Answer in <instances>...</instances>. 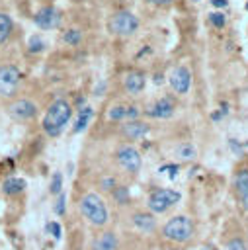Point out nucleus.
I'll return each mask as SVG.
<instances>
[{
  "mask_svg": "<svg viewBox=\"0 0 248 250\" xmlns=\"http://www.w3.org/2000/svg\"><path fill=\"white\" fill-rule=\"evenodd\" d=\"M72 115V107L66 100L59 98L55 100L47 111H45V117H43V131L49 135V137H59L62 133V129L66 127L68 119Z\"/></svg>",
  "mask_w": 248,
  "mask_h": 250,
  "instance_id": "f257e3e1",
  "label": "nucleus"
},
{
  "mask_svg": "<svg viewBox=\"0 0 248 250\" xmlns=\"http://www.w3.org/2000/svg\"><path fill=\"white\" fill-rule=\"evenodd\" d=\"M78 209H80L82 217L94 227H103L109 219V213H107V207H105L103 199L94 191H88L80 197Z\"/></svg>",
  "mask_w": 248,
  "mask_h": 250,
  "instance_id": "f03ea898",
  "label": "nucleus"
},
{
  "mask_svg": "<svg viewBox=\"0 0 248 250\" xmlns=\"http://www.w3.org/2000/svg\"><path fill=\"white\" fill-rule=\"evenodd\" d=\"M164 236L168 240H174V242H187L193 234V225L191 221L186 217V215H178V217H172L164 229H162Z\"/></svg>",
  "mask_w": 248,
  "mask_h": 250,
  "instance_id": "7ed1b4c3",
  "label": "nucleus"
},
{
  "mask_svg": "<svg viewBox=\"0 0 248 250\" xmlns=\"http://www.w3.org/2000/svg\"><path fill=\"white\" fill-rule=\"evenodd\" d=\"M137 27H139L137 16L131 14V12H127V10H121V12L113 14L111 20H109V31H111L113 35H119V37H129V35H133V33L137 31Z\"/></svg>",
  "mask_w": 248,
  "mask_h": 250,
  "instance_id": "20e7f679",
  "label": "nucleus"
},
{
  "mask_svg": "<svg viewBox=\"0 0 248 250\" xmlns=\"http://www.w3.org/2000/svg\"><path fill=\"white\" fill-rule=\"evenodd\" d=\"M21 74L14 64L0 66V98H14L20 88Z\"/></svg>",
  "mask_w": 248,
  "mask_h": 250,
  "instance_id": "39448f33",
  "label": "nucleus"
},
{
  "mask_svg": "<svg viewBox=\"0 0 248 250\" xmlns=\"http://www.w3.org/2000/svg\"><path fill=\"white\" fill-rule=\"evenodd\" d=\"M180 199H182V195L176 189H154L148 197V209L154 213H164L172 205H176Z\"/></svg>",
  "mask_w": 248,
  "mask_h": 250,
  "instance_id": "423d86ee",
  "label": "nucleus"
},
{
  "mask_svg": "<svg viewBox=\"0 0 248 250\" xmlns=\"http://www.w3.org/2000/svg\"><path fill=\"white\" fill-rule=\"evenodd\" d=\"M8 113L16 121H31L37 115V105L27 98H20L8 105Z\"/></svg>",
  "mask_w": 248,
  "mask_h": 250,
  "instance_id": "0eeeda50",
  "label": "nucleus"
},
{
  "mask_svg": "<svg viewBox=\"0 0 248 250\" xmlns=\"http://www.w3.org/2000/svg\"><path fill=\"white\" fill-rule=\"evenodd\" d=\"M115 158H117V164H119L125 172H131V174H137V172L141 170V166H143V158H141L139 150L133 148V146H129V145H127V146H121V148L117 150Z\"/></svg>",
  "mask_w": 248,
  "mask_h": 250,
  "instance_id": "6e6552de",
  "label": "nucleus"
},
{
  "mask_svg": "<svg viewBox=\"0 0 248 250\" xmlns=\"http://www.w3.org/2000/svg\"><path fill=\"white\" fill-rule=\"evenodd\" d=\"M35 25L39 29H55L61 25V12L55 6H43L37 14H35Z\"/></svg>",
  "mask_w": 248,
  "mask_h": 250,
  "instance_id": "1a4fd4ad",
  "label": "nucleus"
},
{
  "mask_svg": "<svg viewBox=\"0 0 248 250\" xmlns=\"http://www.w3.org/2000/svg\"><path fill=\"white\" fill-rule=\"evenodd\" d=\"M168 82H170V86L176 94H187V90L191 86V72L186 66H176L170 72Z\"/></svg>",
  "mask_w": 248,
  "mask_h": 250,
  "instance_id": "9d476101",
  "label": "nucleus"
},
{
  "mask_svg": "<svg viewBox=\"0 0 248 250\" xmlns=\"http://www.w3.org/2000/svg\"><path fill=\"white\" fill-rule=\"evenodd\" d=\"M174 111H176L174 102H172L170 98H160L158 102H154V104L148 107L146 113H148L150 117H156V119H168V117L174 115Z\"/></svg>",
  "mask_w": 248,
  "mask_h": 250,
  "instance_id": "9b49d317",
  "label": "nucleus"
},
{
  "mask_svg": "<svg viewBox=\"0 0 248 250\" xmlns=\"http://www.w3.org/2000/svg\"><path fill=\"white\" fill-rule=\"evenodd\" d=\"M145 84H146V78H145V74L139 72V70H131V72H127L125 78H123V88H125L129 94H133V96L141 94V92L145 90Z\"/></svg>",
  "mask_w": 248,
  "mask_h": 250,
  "instance_id": "f8f14e48",
  "label": "nucleus"
},
{
  "mask_svg": "<svg viewBox=\"0 0 248 250\" xmlns=\"http://www.w3.org/2000/svg\"><path fill=\"white\" fill-rule=\"evenodd\" d=\"M148 131H150V127H148L146 123H143V121H137V119H133V121H125V125L121 127L123 137H127L129 141L143 139V137L148 135Z\"/></svg>",
  "mask_w": 248,
  "mask_h": 250,
  "instance_id": "ddd939ff",
  "label": "nucleus"
},
{
  "mask_svg": "<svg viewBox=\"0 0 248 250\" xmlns=\"http://www.w3.org/2000/svg\"><path fill=\"white\" fill-rule=\"evenodd\" d=\"M139 117V109L135 105H113L107 111V119L111 121H133Z\"/></svg>",
  "mask_w": 248,
  "mask_h": 250,
  "instance_id": "4468645a",
  "label": "nucleus"
},
{
  "mask_svg": "<svg viewBox=\"0 0 248 250\" xmlns=\"http://www.w3.org/2000/svg\"><path fill=\"white\" fill-rule=\"evenodd\" d=\"M117 248V236L115 232H102L94 242H92V250H115Z\"/></svg>",
  "mask_w": 248,
  "mask_h": 250,
  "instance_id": "2eb2a0df",
  "label": "nucleus"
},
{
  "mask_svg": "<svg viewBox=\"0 0 248 250\" xmlns=\"http://www.w3.org/2000/svg\"><path fill=\"white\" fill-rule=\"evenodd\" d=\"M133 225H135L139 230H143V232H152V230L156 229V221H154V217L148 215V213H135V215H133Z\"/></svg>",
  "mask_w": 248,
  "mask_h": 250,
  "instance_id": "dca6fc26",
  "label": "nucleus"
},
{
  "mask_svg": "<svg viewBox=\"0 0 248 250\" xmlns=\"http://www.w3.org/2000/svg\"><path fill=\"white\" fill-rule=\"evenodd\" d=\"M174 154H176L182 162H189V160H193V158L197 156V150H195V146H193L191 143H180V145L174 148Z\"/></svg>",
  "mask_w": 248,
  "mask_h": 250,
  "instance_id": "f3484780",
  "label": "nucleus"
},
{
  "mask_svg": "<svg viewBox=\"0 0 248 250\" xmlns=\"http://www.w3.org/2000/svg\"><path fill=\"white\" fill-rule=\"evenodd\" d=\"M12 31H14V21H12V18H10L8 14H4V12H0V45L10 39Z\"/></svg>",
  "mask_w": 248,
  "mask_h": 250,
  "instance_id": "a211bd4d",
  "label": "nucleus"
},
{
  "mask_svg": "<svg viewBox=\"0 0 248 250\" xmlns=\"http://www.w3.org/2000/svg\"><path fill=\"white\" fill-rule=\"evenodd\" d=\"M2 188H4L6 195H18V193H21L25 189V182L21 178H8Z\"/></svg>",
  "mask_w": 248,
  "mask_h": 250,
  "instance_id": "6ab92c4d",
  "label": "nucleus"
},
{
  "mask_svg": "<svg viewBox=\"0 0 248 250\" xmlns=\"http://www.w3.org/2000/svg\"><path fill=\"white\" fill-rule=\"evenodd\" d=\"M90 119H92V107H90V105H84V107L78 111V117H76V123H74V133L84 131V129L88 127Z\"/></svg>",
  "mask_w": 248,
  "mask_h": 250,
  "instance_id": "aec40b11",
  "label": "nucleus"
},
{
  "mask_svg": "<svg viewBox=\"0 0 248 250\" xmlns=\"http://www.w3.org/2000/svg\"><path fill=\"white\" fill-rule=\"evenodd\" d=\"M234 188L238 191V195H242L248 189V170H240L234 178Z\"/></svg>",
  "mask_w": 248,
  "mask_h": 250,
  "instance_id": "412c9836",
  "label": "nucleus"
},
{
  "mask_svg": "<svg viewBox=\"0 0 248 250\" xmlns=\"http://www.w3.org/2000/svg\"><path fill=\"white\" fill-rule=\"evenodd\" d=\"M62 41L66 43V45H78L80 41H82V31L80 29H66L64 33H62Z\"/></svg>",
  "mask_w": 248,
  "mask_h": 250,
  "instance_id": "4be33fe9",
  "label": "nucleus"
},
{
  "mask_svg": "<svg viewBox=\"0 0 248 250\" xmlns=\"http://www.w3.org/2000/svg\"><path fill=\"white\" fill-rule=\"evenodd\" d=\"M61 188H62V174L61 172H55L53 174V180H51V186H49V191L53 195H59L61 193Z\"/></svg>",
  "mask_w": 248,
  "mask_h": 250,
  "instance_id": "5701e85b",
  "label": "nucleus"
},
{
  "mask_svg": "<svg viewBox=\"0 0 248 250\" xmlns=\"http://www.w3.org/2000/svg\"><path fill=\"white\" fill-rule=\"evenodd\" d=\"M27 47H29V51H31V53H39V51H43V49H45V43H43V39H41V37L33 35V37H29Z\"/></svg>",
  "mask_w": 248,
  "mask_h": 250,
  "instance_id": "b1692460",
  "label": "nucleus"
},
{
  "mask_svg": "<svg viewBox=\"0 0 248 250\" xmlns=\"http://www.w3.org/2000/svg\"><path fill=\"white\" fill-rule=\"evenodd\" d=\"M209 21H211L215 27H225L227 18L223 16V12H211V14H209Z\"/></svg>",
  "mask_w": 248,
  "mask_h": 250,
  "instance_id": "393cba45",
  "label": "nucleus"
},
{
  "mask_svg": "<svg viewBox=\"0 0 248 250\" xmlns=\"http://www.w3.org/2000/svg\"><path fill=\"white\" fill-rule=\"evenodd\" d=\"M113 197H115L119 203H127V199H129V189H127L125 186L113 188Z\"/></svg>",
  "mask_w": 248,
  "mask_h": 250,
  "instance_id": "a878e982",
  "label": "nucleus"
},
{
  "mask_svg": "<svg viewBox=\"0 0 248 250\" xmlns=\"http://www.w3.org/2000/svg\"><path fill=\"white\" fill-rule=\"evenodd\" d=\"M64 201H66L64 193H59V199H57V203H55V213H57V215H62V213H64Z\"/></svg>",
  "mask_w": 248,
  "mask_h": 250,
  "instance_id": "bb28decb",
  "label": "nucleus"
},
{
  "mask_svg": "<svg viewBox=\"0 0 248 250\" xmlns=\"http://www.w3.org/2000/svg\"><path fill=\"white\" fill-rule=\"evenodd\" d=\"M227 250H248V248H246V244H244L242 240L234 238V240H230V242L227 244Z\"/></svg>",
  "mask_w": 248,
  "mask_h": 250,
  "instance_id": "cd10ccee",
  "label": "nucleus"
},
{
  "mask_svg": "<svg viewBox=\"0 0 248 250\" xmlns=\"http://www.w3.org/2000/svg\"><path fill=\"white\" fill-rule=\"evenodd\" d=\"M47 230H49L55 238H61V225H59V223H49V225H47Z\"/></svg>",
  "mask_w": 248,
  "mask_h": 250,
  "instance_id": "c85d7f7f",
  "label": "nucleus"
},
{
  "mask_svg": "<svg viewBox=\"0 0 248 250\" xmlns=\"http://www.w3.org/2000/svg\"><path fill=\"white\" fill-rule=\"evenodd\" d=\"M102 188L103 189H113L115 188V180L113 178H103L102 180Z\"/></svg>",
  "mask_w": 248,
  "mask_h": 250,
  "instance_id": "c756f323",
  "label": "nucleus"
},
{
  "mask_svg": "<svg viewBox=\"0 0 248 250\" xmlns=\"http://www.w3.org/2000/svg\"><path fill=\"white\" fill-rule=\"evenodd\" d=\"M162 170H170V180H174L176 176H178V166H174V164H168V166H162Z\"/></svg>",
  "mask_w": 248,
  "mask_h": 250,
  "instance_id": "7c9ffc66",
  "label": "nucleus"
},
{
  "mask_svg": "<svg viewBox=\"0 0 248 250\" xmlns=\"http://www.w3.org/2000/svg\"><path fill=\"white\" fill-rule=\"evenodd\" d=\"M240 201H242V207L248 211V189H246V191L240 195Z\"/></svg>",
  "mask_w": 248,
  "mask_h": 250,
  "instance_id": "2f4dec72",
  "label": "nucleus"
},
{
  "mask_svg": "<svg viewBox=\"0 0 248 250\" xmlns=\"http://www.w3.org/2000/svg\"><path fill=\"white\" fill-rule=\"evenodd\" d=\"M150 4H156V6H166V4H172L174 0H148Z\"/></svg>",
  "mask_w": 248,
  "mask_h": 250,
  "instance_id": "473e14b6",
  "label": "nucleus"
},
{
  "mask_svg": "<svg viewBox=\"0 0 248 250\" xmlns=\"http://www.w3.org/2000/svg\"><path fill=\"white\" fill-rule=\"evenodd\" d=\"M211 4L217 6V8H225L227 6V0H211Z\"/></svg>",
  "mask_w": 248,
  "mask_h": 250,
  "instance_id": "72a5a7b5",
  "label": "nucleus"
},
{
  "mask_svg": "<svg viewBox=\"0 0 248 250\" xmlns=\"http://www.w3.org/2000/svg\"><path fill=\"white\" fill-rule=\"evenodd\" d=\"M246 10H248V4H246Z\"/></svg>",
  "mask_w": 248,
  "mask_h": 250,
  "instance_id": "f704fd0d",
  "label": "nucleus"
},
{
  "mask_svg": "<svg viewBox=\"0 0 248 250\" xmlns=\"http://www.w3.org/2000/svg\"><path fill=\"white\" fill-rule=\"evenodd\" d=\"M246 148H248V143H246Z\"/></svg>",
  "mask_w": 248,
  "mask_h": 250,
  "instance_id": "c9c22d12",
  "label": "nucleus"
}]
</instances>
